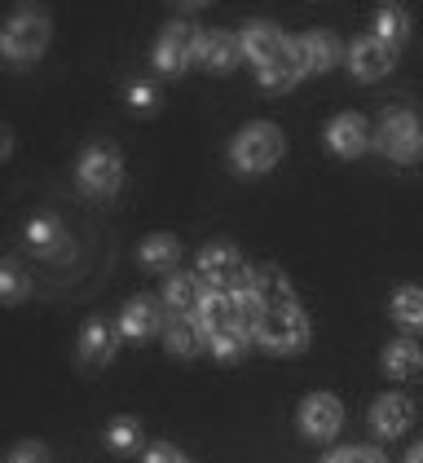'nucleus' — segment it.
Segmentation results:
<instances>
[{"mask_svg":"<svg viewBox=\"0 0 423 463\" xmlns=\"http://www.w3.org/2000/svg\"><path fill=\"white\" fill-rule=\"evenodd\" d=\"M234 314H239V331H243V335H260V322H265V300L256 296V287H251V283L234 291Z\"/></svg>","mask_w":423,"mask_h":463,"instance_id":"nucleus-25","label":"nucleus"},{"mask_svg":"<svg viewBox=\"0 0 423 463\" xmlns=\"http://www.w3.org/2000/svg\"><path fill=\"white\" fill-rule=\"evenodd\" d=\"M423 366V354L415 340H392L384 349V371L392 375V380H410L415 371Z\"/></svg>","mask_w":423,"mask_h":463,"instance_id":"nucleus-22","label":"nucleus"},{"mask_svg":"<svg viewBox=\"0 0 423 463\" xmlns=\"http://www.w3.org/2000/svg\"><path fill=\"white\" fill-rule=\"evenodd\" d=\"M326 463H388L380 450H371V446H344V450H331Z\"/></svg>","mask_w":423,"mask_h":463,"instance_id":"nucleus-29","label":"nucleus"},{"mask_svg":"<svg viewBox=\"0 0 423 463\" xmlns=\"http://www.w3.org/2000/svg\"><path fill=\"white\" fill-rule=\"evenodd\" d=\"M9 463H44V446H32V441H27V446H18V450L9 455Z\"/></svg>","mask_w":423,"mask_h":463,"instance_id":"nucleus-34","label":"nucleus"},{"mask_svg":"<svg viewBox=\"0 0 423 463\" xmlns=\"http://www.w3.org/2000/svg\"><path fill=\"white\" fill-rule=\"evenodd\" d=\"M75 181L84 194L93 199H110L119 185H124V159L110 142H93L84 155H80V168H75Z\"/></svg>","mask_w":423,"mask_h":463,"instance_id":"nucleus-4","label":"nucleus"},{"mask_svg":"<svg viewBox=\"0 0 423 463\" xmlns=\"http://www.w3.org/2000/svg\"><path fill=\"white\" fill-rule=\"evenodd\" d=\"M208 287L199 274H173L164 287V300H168V314H185V318H199V309L208 305Z\"/></svg>","mask_w":423,"mask_h":463,"instance_id":"nucleus-15","label":"nucleus"},{"mask_svg":"<svg viewBox=\"0 0 423 463\" xmlns=\"http://www.w3.org/2000/svg\"><path fill=\"white\" fill-rule=\"evenodd\" d=\"M146 463H190V459H185L181 450H173V446H164V441H159V446H150V450H146Z\"/></svg>","mask_w":423,"mask_h":463,"instance_id":"nucleus-32","label":"nucleus"},{"mask_svg":"<svg viewBox=\"0 0 423 463\" xmlns=\"http://www.w3.org/2000/svg\"><path fill=\"white\" fill-rule=\"evenodd\" d=\"M62 221L58 216H35L32 225H27V243H32L40 256H62Z\"/></svg>","mask_w":423,"mask_h":463,"instance_id":"nucleus-23","label":"nucleus"},{"mask_svg":"<svg viewBox=\"0 0 423 463\" xmlns=\"http://www.w3.org/2000/svg\"><path fill=\"white\" fill-rule=\"evenodd\" d=\"M141 265L146 269H176V260H181V243H176L173 234H155V239H146L141 243Z\"/></svg>","mask_w":423,"mask_h":463,"instance_id":"nucleus-24","label":"nucleus"},{"mask_svg":"<svg viewBox=\"0 0 423 463\" xmlns=\"http://www.w3.org/2000/svg\"><path fill=\"white\" fill-rule=\"evenodd\" d=\"M0 291H5V300H9V305H18V300L27 296V279H23V269H18L14 260H9V265H5V274H0Z\"/></svg>","mask_w":423,"mask_h":463,"instance_id":"nucleus-28","label":"nucleus"},{"mask_svg":"<svg viewBox=\"0 0 423 463\" xmlns=\"http://www.w3.org/2000/svg\"><path fill=\"white\" fill-rule=\"evenodd\" d=\"M243 62V36H230V32H203L199 40V67L225 75Z\"/></svg>","mask_w":423,"mask_h":463,"instance_id":"nucleus-13","label":"nucleus"},{"mask_svg":"<svg viewBox=\"0 0 423 463\" xmlns=\"http://www.w3.org/2000/svg\"><path fill=\"white\" fill-rule=\"evenodd\" d=\"M106 441H110V446L119 450V455H128V450L137 446V424H133V420H119V424H110Z\"/></svg>","mask_w":423,"mask_h":463,"instance_id":"nucleus-30","label":"nucleus"},{"mask_svg":"<svg viewBox=\"0 0 423 463\" xmlns=\"http://www.w3.org/2000/svg\"><path fill=\"white\" fill-rule=\"evenodd\" d=\"M300 75H305V67H300V58H296V40H291V49H287L282 58H274V62L260 71V84H265L269 93H287Z\"/></svg>","mask_w":423,"mask_h":463,"instance_id":"nucleus-21","label":"nucleus"},{"mask_svg":"<svg viewBox=\"0 0 423 463\" xmlns=\"http://www.w3.org/2000/svg\"><path fill=\"white\" fill-rule=\"evenodd\" d=\"M415 424V402L410 397H401V392H384V397H375V406H371V428L380 432V437H401L406 428Z\"/></svg>","mask_w":423,"mask_h":463,"instance_id":"nucleus-11","label":"nucleus"},{"mask_svg":"<svg viewBox=\"0 0 423 463\" xmlns=\"http://www.w3.org/2000/svg\"><path fill=\"white\" fill-rule=\"evenodd\" d=\"M296 58H300L305 75H322L340 62V44L331 32H309V36L296 40Z\"/></svg>","mask_w":423,"mask_h":463,"instance_id":"nucleus-16","label":"nucleus"},{"mask_svg":"<svg viewBox=\"0 0 423 463\" xmlns=\"http://www.w3.org/2000/svg\"><path fill=\"white\" fill-rule=\"evenodd\" d=\"M251 287H256V296L265 300V309L300 305V300H296V291H291V283H287V274H282V269H274V265L256 269V274H251Z\"/></svg>","mask_w":423,"mask_h":463,"instance_id":"nucleus-19","label":"nucleus"},{"mask_svg":"<svg viewBox=\"0 0 423 463\" xmlns=\"http://www.w3.org/2000/svg\"><path fill=\"white\" fill-rule=\"evenodd\" d=\"M164 309L155 305V300H133L128 309H124V318H119V331L128 335V340H146V335H164Z\"/></svg>","mask_w":423,"mask_h":463,"instance_id":"nucleus-17","label":"nucleus"},{"mask_svg":"<svg viewBox=\"0 0 423 463\" xmlns=\"http://www.w3.org/2000/svg\"><path fill=\"white\" fill-rule=\"evenodd\" d=\"M128 102L137 110H150L155 107V89H150V84H133V89H128Z\"/></svg>","mask_w":423,"mask_h":463,"instance_id":"nucleus-33","label":"nucleus"},{"mask_svg":"<svg viewBox=\"0 0 423 463\" xmlns=\"http://www.w3.org/2000/svg\"><path fill=\"white\" fill-rule=\"evenodd\" d=\"M375 36L384 40V44H392V49L410 36V18H406L401 5H384V9L375 14Z\"/></svg>","mask_w":423,"mask_h":463,"instance_id":"nucleus-27","label":"nucleus"},{"mask_svg":"<svg viewBox=\"0 0 423 463\" xmlns=\"http://www.w3.org/2000/svg\"><path fill=\"white\" fill-rule=\"evenodd\" d=\"M375 146L384 150L388 159L397 164H410L423 155V124L410 107H392L380 115V133H375Z\"/></svg>","mask_w":423,"mask_h":463,"instance_id":"nucleus-3","label":"nucleus"},{"mask_svg":"<svg viewBox=\"0 0 423 463\" xmlns=\"http://www.w3.org/2000/svg\"><path fill=\"white\" fill-rule=\"evenodd\" d=\"M199 331H203V340H225V335H234L239 331V314H234V296H225V291H212L208 305L199 309ZM243 335V331H239Z\"/></svg>","mask_w":423,"mask_h":463,"instance_id":"nucleus-14","label":"nucleus"},{"mask_svg":"<svg viewBox=\"0 0 423 463\" xmlns=\"http://www.w3.org/2000/svg\"><path fill=\"white\" fill-rule=\"evenodd\" d=\"M349 71L357 80H384L392 71V44H384L380 36H357L349 49Z\"/></svg>","mask_w":423,"mask_h":463,"instance_id":"nucleus-10","label":"nucleus"},{"mask_svg":"<svg viewBox=\"0 0 423 463\" xmlns=\"http://www.w3.org/2000/svg\"><path fill=\"white\" fill-rule=\"evenodd\" d=\"M291 49V40L282 36L274 23H247L243 27V53L256 62V71H265L274 58H282Z\"/></svg>","mask_w":423,"mask_h":463,"instance_id":"nucleus-12","label":"nucleus"},{"mask_svg":"<svg viewBox=\"0 0 423 463\" xmlns=\"http://www.w3.org/2000/svg\"><path fill=\"white\" fill-rule=\"evenodd\" d=\"M269 354H300L309 345V318L300 305H282V309H265L260 335H256Z\"/></svg>","mask_w":423,"mask_h":463,"instance_id":"nucleus-6","label":"nucleus"},{"mask_svg":"<svg viewBox=\"0 0 423 463\" xmlns=\"http://www.w3.org/2000/svg\"><path fill=\"white\" fill-rule=\"evenodd\" d=\"M80 357H84V366H102V362L115 357V331H110L102 318H93L84 326V335H80Z\"/></svg>","mask_w":423,"mask_h":463,"instance_id":"nucleus-20","label":"nucleus"},{"mask_svg":"<svg viewBox=\"0 0 423 463\" xmlns=\"http://www.w3.org/2000/svg\"><path fill=\"white\" fill-rule=\"evenodd\" d=\"M164 345L176 357H194L199 345H203V331H199V322L185 318V314H168V322H164Z\"/></svg>","mask_w":423,"mask_h":463,"instance_id":"nucleus-18","label":"nucleus"},{"mask_svg":"<svg viewBox=\"0 0 423 463\" xmlns=\"http://www.w3.org/2000/svg\"><path fill=\"white\" fill-rule=\"evenodd\" d=\"M194 274L203 279V287L225 291V296H234L239 287L251 283V274H247L243 256H239L234 243H208V248L199 251V269H194Z\"/></svg>","mask_w":423,"mask_h":463,"instance_id":"nucleus-5","label":"nucleus"},{"mask_svg":"<svg viewBox=\"0 0 423 463\" xmlns=\"http://www.w3.org/2000/svg\"><path fill=\"white\" fill-rule=\"evenodd\" d=\"M406 463H423V441L415 446V450H410V455H406Z\"/></svg>","mask_w":423,"mask_h":463,"instance_id":"nucleus-35","label":"nucleus"},{"mask_svg":"<svg viewBox=\"0 0 423 463\" xmlns=\"http://www.w3.org/2000/svg\"><path fill=\"white\" fill-rule=\"evenodd\" d=\"M243 345H247V335L234 331V335H225V340H212V354L221 357V362H234V357L243 354Z\"/></svg>","mask_w":423,"mask_h":463,"instance_id":"nucleus-31","label":"nucleus"},{"mask_svg":"<svg viewBox=\"0 0 423 463\" xmlns=\"http://www.w3.org/2000/svg\"><path fill=\"white\" fill-rule=\"evenodd\" d=\"M282 128L278 124H269V119H256V124H247L243 133L230 142V164L239 168V173H269L274 164L282 159Z\"/></svg>","mask_w":423,"mask_h":463,"instance_id":"nucleus-1","label":"nucleus"},{"mask_svg":"<svg viewBox=\"0 0 423 463\" xmlns=\"http://www.w3.org/2000/svg\"><path fill=\"white\" fill-rule=\"evenodd\" d=\"M44 44H49V14H44V9H32V5L14 9V18L5 23V36H0L5 58H9L14 67H23V62H32V58L44 53Z\"/></svg>","mask_w":423,"mask_h":463,"instance_id":"nucleus-2","label":"nucleus"},{"mask_svg":"<svg viewBox=\"0 0 423 463\" xmlns=\"http://www.w3.org/2000/svg\"><path fill=\"white\" fill-rule=\"evenodd\" d=\"M392 318L401 322L406 331H423V287H397Z\"/></svg>","mask_w":423,"mask_h":463,"instance_id":"nucleus-26","label":"nucleus"},{"mask_svg":"<svg viewBox=\"0 0 423 463\" xmlns=\"http://www.w3.org/2000/svg\"><path fill=\"white\" fill-rule=\"evenodd\" d=\"M371 142H375V133H371L366 115H357V110H344V115H335V119L326 124V146H331L340 159L362 155Z\"/></svg>","mask_w":423,"mask_h":463,"instance_id":"nucleus-9","label":"nucleus"},{"mask_svg":"<svg viewBox=\"0 0 423 463\" xmlns=\"http://www.w3.org/2000/svg\"><path fill=\"white\" fill-rule=\"evenodd\" d=\"M340 428H344V406H340V397H331V392H309V397L300 402V432H305L309 441H331Z\"/></svg>","mask_w":423,"mask_h":463,"instance_id":"nucleus-8","label":"nucleus"},{"mask_svg":"<svg viewBox=\"0 0 423 463\" xmlns=\"http://www.w3.org/2000/svg\"><path fill=\"white\" fill-rule=\"evenodd\" d=\"M199 40L203 32H194L190 23H173L155 44V67L164 75H181L190 62H199Z\"/></svg>","mask_w":423,"mask_h":463,"instance_id":"nucleus-7","label":"nucleus"}]
</instances>
